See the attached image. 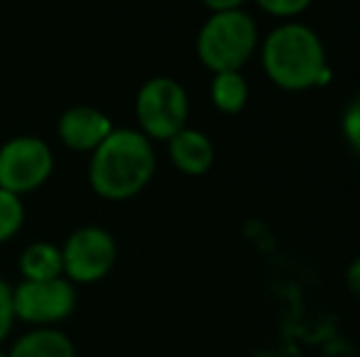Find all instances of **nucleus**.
<instances>
[{"instance_id":"f257e3e1","label":"nucleus","mask_w":360,"mask_h":357,"mask_svg":"<svg viewBox=\"0 0 360 357\" xmlns=\"http://www.w3.org/2000/svg\"><path fill=\"white\" fill-rule=\"evenodd\" d=\"M155 172V144L135 128H113V133L89 154L91 191L113 203L143 194Z\"/></svg>"},{"instance_id":"f03ea898","label":"nucleus","mask_w":360,"mask_h":357,"mask_svg":"<svg viewBox=\"0 0 360 357\" xmlns=\"http://www.w3.org/2000/svg\"><path fill=\"white\" fill-rule=\"evenodd\" d=\"M262 69L275 86L307 90L326 76V49L309 25L287 20L262 44Z\"/></svg>"},{"instance_id":"7ed1b4c3","label":"nucleus","mask_w":360,"mask_h":357,"mask_svg":"<svg viewBox=\"0 0 360 357\" xmlns=\"http://www.w3.org/2000/svg\"><path fill=\"white\" fill-rule=\"evenodd\" d=\"M257 49V25L245 10L211 13L196 34V57L211 74L240 72Z\"/></svg>"},{"instance_id":"20e7f679","label":"nucleus","mask_w":360,"mask_h":357,"mask_svg":"<svg viewBox=\"0 0 360 357\" xmlns=\"http://www.w3.org/2000/svg\"><path fill=\"white\" fill-rule=\"evenodd\" d=\"M135 118L138 130L152 142H167L189 120V95L184 86L172 76H152L135 95Z\"/></svg>"},{"instance_id":"39448f33","label":"nucleus","mask_w":360,"mask_h":357,"mask_svg":"<svg viewBox=\"0 0 360 357\" xmlns=\"http://www.w3.org/2000/svg\"><path fill=\"white\" fill-rule=\"evenodd\" d=\"M79 291L67 276L44 281L22 279L13 286V314L30 328H57L76 311Z\"/></svg>"},{"instance_id":"423d86ee","label":"nucleus","mask_w":360,"mask_h":357,"mask_svg":"<svg viewBox=\"0 0 360 357\" xmlns=\"http://www.w3.org/2000/svg\"><path fill=\"white\" fill-rule=\"evenodd\" d=\"M54 172V152L37 135H18L0 144V189L10 194H32Z\"/></svg>"},{"instance_id":"0eeeda50","label":"nucleus","mask_w":360,"mask_h":357,"mask_svg":"<svg viewBox=\"0 0 360 357\" xmlns=\"http://www.w3.org/2000/svg\"><path fill=\"white\" fill-rule=\"evenodd\" d=\"M64 276L72 284L86 286L105 279L118 262V243L101 225H81L62 245Z\"/></svg>"},{"instance_id":"6e6552de","label":"nucleus","mask_w":360,"mask_h":357,"mask_svg":"<svg viewBox=\"0 0 360 357\" xmlns=\"http://www.w3.org/2000/svg\"><path fill=\"white\" fill-rule=\"evenodd\" d=\"M113 120L103 110L94 105H74L59 115L57 137L72 152L91 154L110 133H113Z\"/></svg>"},{"instance_id":"1a4fd4ad","label":"nucleus","mask_w":360,"mask_h":357,"mask_svg":"<svg viewBox=\"0 0 360 357\" xmlns=\"http://www.w3.org/2000/svg\"><path fill=\"white\" fill-rule=\"evenodd\" d=\"M167 152L174 164V169H179L186 177H204L209 174V169L214 167V142L206 137L201 130H194L186 125L184 130L167 140Z\"/></svg>"},{"instance_id":"9d476101","label":"nucleus","mask_w":360,"mask_h":357,"mask_svg":"<svg viewBox=\"0 0 360 357\" xmlns=\"http://www.w3.org/2000/svg\"><path fill=\"white\" fill-rule=\"evenodd\" d=\"M10 357H76V345L59 328H30L8 350Z\"/></svg>"},{"instance_id":"9b49d317","label":"nucleus","mask_w":360,"mask_h":357,"mask_svg":"<svg viewBox=\"0 0 360 357\" xmlns=\"http://www.w3.org/2000/svg\"><path fill=\"white\" fill-rule=\"evenodd\" d=\"M18 269L22 274V279L27 281H44L64 276L62 248L54 243H47V240L27 245L18 260Z\"/></svg>"},{"instance_id":"f8f14e48","label":"nucleus","mask_w":360,"mask_h":357,"mask_svg":"<svg viewBox=\"0 0 360 357\" xmlns=\"http://www.w3.org/2000/svg\"><path fill=\"white\" fill-rule=\"evenodd\" d=\"M209 93L216 110H221L226 115H236L248 105L250 88H248V81L240 72H218L211 79Z\"/></svg>"},{"instance_id":"ddd939ff","label":"nucleus","mask_w":360,"mask_h":357,"mask_svg":"<svg viewBox=\"0 0 360 357\" xmlns=\"http://www.w3.org/2000/svg\"><path fill=\"white\" fill-rule=\"evenodd\" d=\"M25 225V201L22 196L0 189V245L18 238Z\"/></svg>"},{"instance_id":"4468645a","label":"nucleus","mask_w":360,"mask_h":357,"mask_svg":"<svg viewBox=\"0 0 360 357\" xmlns=\"http://www.w3.org/2000/svg\"><path fill=\"white\" fill-rule=\"evenodd\" d=\"M341 130H343V137H346L348 147L360 157V93L346 105V110H343Z\"/></svg>"},{"instance_id":"2eb2a0df","label":"nucleus","mask_w":360,"mask_h":357,"mask_svg":"<svg viewBox=\"0 0 360 357\" xmlns=\"http://www.w3.org/2000/svg\"><path fill=\"white\" fill-rule=\"evenodd\" d=\"M255 3L260 5V10H265L267 15H272V18L289 20V18L302 15L314 0H255Z\"/></svg>"},{"instance_id":"dca6fc26","label":"nucleus","mask_w":360,"mask_h":357,"mask_svg":"<svg viewBox=\"0 0 360 357\" xmlns=\"http://www.w3.org/2000/svg\"><path fill=\"white\" fill-rule=\"evenodd\" d=\"M15 325V314H13V286L0 276V345L10 335Z\"/></svg>"},{"instance_id":"f3484780","label":"nucleus","mask_w":360,"mask_h":357,"mask_svg":"<svg viewBox=\"0 0 360 357\" xmlns=\"http://www.w3.org/2000/svg\"><path fill=\"white\" fill-rule=\"evenodd\" d=\"M346 286L356 299H360V257L353 260L346 269Z\"/></svg>"},{"instance_id":"a211bd4d","label":"nucleus","mask_w":360,"mask_h":357,"mask_svg":"<svg viewBox=\"0 0 360 357\" xmlns=\"http://www.w3.org/2000/svg\"><path fill=\"white\" fill-rule=\"evenodd\" d=\"M211 13H226V10H243L245 0H201Z\"/></svg>"},{"instance_id":"6ab92c4d","label":"nucleus","mask_w":360,"mask_h":357,"mask_svg":"<svg viewBox=\"0 0 360 357\" xmlns=\"http://www.w3.org/2000/svg\"><path fill=\"white\" fill-rule=\"evenodd\" d=\"M0 357H10V355H8V350H3V348H0Z\"/></svg>"}]
</instances>
